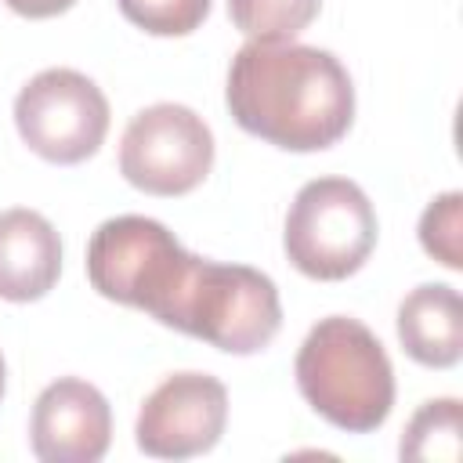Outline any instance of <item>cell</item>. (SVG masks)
Instances as JSON below:
<instances>
[{
  "mask_svg": "<svg viewBox=\"0 0 463 463\" xmlns=\"http://www.w3.org/2000/svg\"><path fill=\"white\" fill-rule=\"evenodd\" d=\"M224 101L246 134L286 152L329 148L354 119V87L340 58L293 40L239 47Z\"/></svg>",
  "mask_w": 463,
  "mask_h": 463,
  "instance_id": "cell-1",
  "label": "cell"
},
{
  "mask_svg": "<svg viewBox=\"0 0 463 463\" xmlns=\"http://www.w3.org/2000/svg\"><path fill=\"white\" fill-rule=\"evenodd\" d=\"M297 387L304 402L347 434L383 427L394 405V369L376 333L347 315H329L297 351Z\"/></svg>",
  "mask_w": 463,
  "mask_h": 463,
  "instance_id": "cell-2",
  "label": "cell"
},
{
  "mask_svg": "<svg viewBox=\"0 0 463 463\" xmlns=\"http://www.w3.org/2000/svg\"><path fill=\"white\" fill-rule=\"evenodd\" d=\"M195 253H188L174 232L152 217L123 213L94 228L87 242V279L90 286L116 304L137 307L166 326Z\"/></svg>",
  "mask_w": 463,
  "mask_h": 463,
  "instance_id": "cell-3",
  "label": "cell"
},
{
  "mask_svg": "<svg viewBox=\"0 0 463 463\" xmlns=\"http://www.w3.org/2000/svg\"><path fill=\"white\" fill-rule=\"evenodd\" d=\"M166 326L228 354H257L282 329L279 289L257 268L195 257Z\"/></svg>",
  "mask_w": 463,
  "mask_h": 463,
  "instance_id": "cell-4",
  "label": "cell"
},
{
  "mask_svg": "<svg viewBox=\"0 0 463 463\" xmlns=\"http://www.w3.org/2000/svg\"><path fill=\"white\" fill-rule=\"evenodd\" d=\"M376 232V210L354 181L315 177L289 203L282 246L300 275L340 282L369 260Z\"/></svg>",
  "mask_w": 463,
  "mask_h": 463,
  "instance_id": "cell-5",
  "label": "cell"
},
{
  "mask_svg": "<svg viewBox=\"0 0 463 463\" xmlns=\"http://www.w3.org/2000/svg\"><path fill=\"white\" fill-rule=\"evenodd\" d=\"M14 127L40 159L76 166L109 134V98L76 69H43L14 98Z\"/></svg>",
  "mask_w": 463,
  "mask_h": 463,
  "instance_id": "cell-6",
  "label": "cell"
},
{
  "mask_svg": "<svg viewBox=\"0 0 463 463\" xmlns=\"http://www.w3.org/2000/svg\"><path fill=\"white\" fill-rule=\"evenodd\" d=\"M213 166V134L188 105L159 101L141 109L119 141V174L148 195H188Z\"/></svg>",
  "mask_w": 463,
  "mask_h": 463,
  "instance_id": "cell-7",
  "label": "cell"
},
{
  "mask_svg": "<svg viewBox=\"0 0 463 463\" xmlns=\"http://www.w3.org/2000/svg\"><path fill=\"white\" fill-rule=\"evenodd\" d=\"M228 423V391L210 373H174L141 405L134 438L145 456L192 459L210 452Z\"/></svg>",
  "mask_w": 463,
  "mask_h": 463,
  "instance_id": "cell-8",
  "label": "cell"
},
{
  "mask_svg": "<svg viewBox=\"0 0 463 463\" xmlns=\"http://www.w3.org/2000/svg\"><path fill=\"white\" fill-rule=\"evenodd\" d=\"M29 441L43 463H98L112 441V409L94 383L61 376L40 391Z\"/></svg>",
  "mask_w": 463,
  "mask_h": 463,
  "instance_id": "cell-9",
  "label": "cell"
},
{
  "mask_svg": "<svg viewBox=\"0 0 463 463\" xmlns=\"http://www.w3.org/2000/svg\"><path fill=\"white\" fill-rule=\"evenodd\" d=\"M61 275V239L54 224L25 206L0 213V300L29 304L54 289Z\"/></svg>",
  "mask_w": 463,
  "mask_h": 463,
  "instance_id": "cell-10",
  "label": "cell"
},
{
  "mask_svg": "<svg viewBox=\"0 0 463 463\" xmlns=\"http://www.w3.org/2000/svg\"><path fill=\"white\" fill-rule=\"evenodd\" d=\"M398 340L427 369H452L463 358V300L445 282H423L398 304Z\"/></svg>",
  "mask_w": 463,
  "mask_h": 463,
  "instance_id": "cell-11",
  "label": "cell"
},
{
  "mask_svg": "<svg viewBox=\"0 0 463 463\" xmlns=\"http://www.w3.org/2000/svg\"><path fill=\"white\" fill-rule=\"evenodd\" d=\"M322 0H228L232 25L257 43H286L318 18Z\"/></svg>",
  "mask_w": 463,
  "mask_h": 463,
  "instance_id": "cell-12",
  "label": "cell"
},
{
  "mask_svg": "<svg viewBox=\"0 0 463 463\" xmlns=\"http://www.w3.org/2000/svg\"><path fill=\"white\" fill-rule=\"evenodd\" d=\"M402 459H459V402L456 398H434L416 409L402 434Z\"/></svg>",
  "mask_w": 463,
  "mask_h": 463,
  "instance_id": "cell-13",
  "label": "cell"
},
{
  "mask_svg": "<svg viewBox=\"0 0 463 463\" xmlns=\"http://www.w3.org/2000/svg\"><path fill=\"white\" fill-rule=\"evenodd\" d=\"M420 246L445 268H463V195H438L420 217Z\"/></svg>",
  "mask_w": 463,
  "mask_h": 463,
  "instance_id": "cell-14",
  "label": "cell"
},
{
  "mask_svg": "<svg viewBox=\"0 0 463 463\" xmlns=\"http://www.w3.org/2000/svg\"><path fill=\"white\" fill-rule=\"evenodd\" d=\"M116 4L130 25L152 36H188L210 14V0H116Z\"/></svg>",
  "mask_w": 463,
  "mask_h": 463,
  "instance_id": "cell-15",
  "label": "cell"
},
{
  "mask_svg": "<svg viewBox=\"0 0 463 463\" xmlns=\"http://www.w3.org/2000/svg\"><path fill=\"white\" fill-rule=\"evenodd\" d=\"M4 4L22 18H54V14L69 11L76 0H4Z\"/></svg>",
  "mask_w": 463,
  "mask_h": 463,
  "instance_id": "cell-16",
  "label": "cell"
},
{
  "mask_svg": "<svg viewBox=\"0 0 463 463\" xmlns=\"http://www.w3.org/2000/svg\"><path fill=\"white\" fill-rule=\"evenodd\" d=\"M4 387H7V369H4V354H0V398H4Z\"/></svg>",
  "mask_w": 463,
  "mask_h": 463,
  "instance_id": "cell-17",
  "label": "cell"
}]
</instances>
